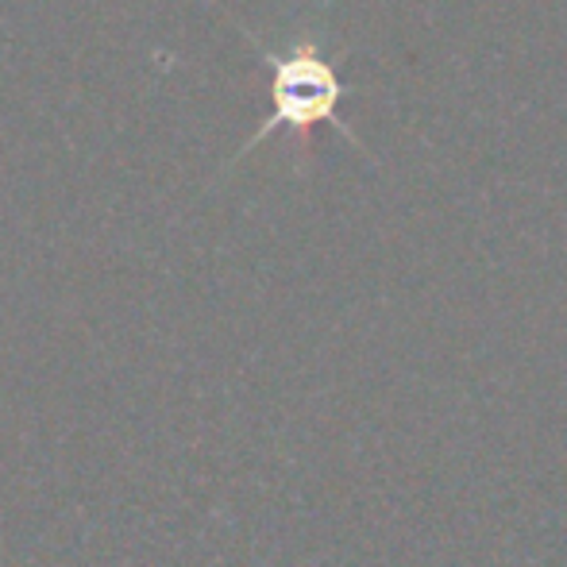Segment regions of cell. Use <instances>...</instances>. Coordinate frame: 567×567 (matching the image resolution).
<instances>
[{"label":"cell","instance_id":"6da1fadb","mask_svg":"<svg viewBox=\"0 0 567 567\" xmlns=\"http://www.w3.org/2000/svg\"><path fill=\"white\" fill-rule=\"evenodd\" d=\"M262 62L270 66V116L262 120L259 132L244 143L239 155L259 147L278 127H290L301 140V151H309V132H313L317 124H337L340 132L355 143V135H351L348 127H343V120L337 116V105L343 97L337 66L324 59L317 39H298V43H290L282 54L262 51Z\"/></svg>","mask_w":567,"mask_h":567}]
</instances>
